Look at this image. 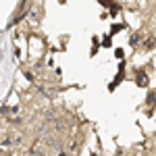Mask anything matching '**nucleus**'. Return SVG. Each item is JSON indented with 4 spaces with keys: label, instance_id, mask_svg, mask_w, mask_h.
I'll use <instances>...</instances> for the list:
<instances>
[{
    "label": "nucleus",
    "instance_id": "obj_1",
    "mask_svg": "<svg viewBox=\"0 0 156 156\" xmlns=\"http://www.w3.org/2000/svg\"><path fill=\"white\" fill-rule=\"evenodd\" d=\"M137 83H140V85H148V77H146V73H140V75H137Z\"/></svg>",
    "mask_w": 156,
    "mask_h": 156
}]
</instances>
